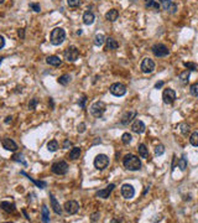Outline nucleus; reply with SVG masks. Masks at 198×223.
Masks as SVG:
<instances>
[{
	"label": "nucleus",
	"mask_w": 198,
	"mask_h": 223,
	"mask_svg": "<svg viewBox=\"0 0 198 223\" xmlns=\"http://www.w3.org/2000/svg\"><path fill=\"white\" fill-rule=\"evenodd\" d=\"M123 164H124V167L130 170V171H138L141 169V161L140 159L136 156V155H133V154H129L124 158L123 160Z\"/></svg>",
	"instance_id": "nucleus-1"
},
{
	"label": "nucleus",
	"mask_w": 198,
	"mask_h": 223,
	"mask_svg": "<svg viewBox=\"0 0 198 223\" xmlns=\"http://www.w3.org/2000/svg\"><path fill=\"white\" fill-rule=\"evenodd\" d=\"M64 39H66V32H64V30H63V29H61V27H56V29H53V30L51 31V35H50V41H51V44H52V45L58 46V45H61V44L64 41Z\"/></svg>",
	"instance_id": "nucleus-2"
},
{
	"label": "nucleus",
	"mask_w": 198,
	"mask_h": 223,
	"mask_svg": "<svg viewBox=\"0 0 198 223\" xmlns=\"http://www.w3.org/2000/svg\"><path fill=\"white\" fill-rule=\"evenodd\" d=\"M105 112V103L99 100V102H95L90 105V114L95 118H101Z\"/></svg>",
	"instance_id": "nucleus-3"
},
{
	"label": "nucleus",
	"mask_w": 198,
	"mask_h": 223,
	"mask_svg": "<svg viewBox=\"0 0 198 223\" xmlns=\"http://www.w3.org/2000/svg\"><path fill=\"white\" fill-rule=\"evenodd\" d=\"M109 165V158L105 154H99L94 159V166L98 170H104Z\"/></svg>",
	"instance_id": "nucleus-4"
},
{
	"label": "nucleus",
	"mask_w": 198,
	"mask_h": 223,
	"mask_svg": "<svg viewBox=\"0 0 198 223\" xmlns=\"http://www.w3.org/2000/svg\"><path fill=\"white\" fill-rule=\"evenodd\" d=\"M51 170L56 175H66L68 171V165L66 161H57L51 166Z\"/></svg>",
	"instance_id": "nucleus-5"
},
{
	"label": "nucleus",
	"mask_w": 198,
	"mask_h": 223,
	"mask_svg": "<svg viewBox=\"0 0 198 223\" xmlns=\"http://www.w3.org/2000/svg\"><path fill=\"white\" fill-rule=\"evenodd\" d=\"M78 57H79V52L76 46H69L64 50V58L68 62H74L78 60Z\"/></svg>",
	"instance_id": "nucleus-6"
},
{
	"label": "nucleus",
	"mask_w": 198,
	"mask_h": 223,
	"mask_svg": "<svg viewBox=\"0 0 198 223\" xmlns=\"http://www.w3.org/2000/svg\"><path fill=\"white\" fill-rule=\"evenodd\" d=\"M109 90H110V93L113 94V95H115V97H123L125 93H126V87L123 84V83H114V84H112L110 86V88H109Z\"/></svg>",
	"instance_id": "nucleus-7"
},
{
	"label": "nucleus",
	"mask_w": 198,
	"mask_h": 223,
	"mask_svg": "<svg viewBox=\"0 0 198 223\" xmlns=\"http://www.w3.org/2000/svg\"><path fill=\"white\" fill-rule=\"evenodd\" d=\"M152 52H154V55L156 56V57H165V56H167L168 55V48L165 46V45H162V44H156V45H154L152 46Z\"/></svg>",
	"instance_id": "nucleus-8"
},
{
	"label": "nucleus",
	"mask_w": 198,
	"mask_h": 223,
	"mask_svg": "<svg viewBox=\"0 0 198 223\" xmlns=\"http://www.w3.org/2000/svg\"><path fill=\"white\" fill-rule=\"evenodd\" d=\"M63 208H64V211H66L68 214H76V213L78 212V209H79V204H78L77 201L71 200V201H67V202L64 203Z\"/></svg>",
	"instance_id": "nucleus-9"
},
{
	"label": "nucleus",
	"mask_w": 198,
	"mask_h": 223,
	"mask_svg": "<svg viewBox=\"0 0 198 223\" xmlns=\"http://www.w3.org/2000/svg\"><path fill=\"white\" fill-rule=\"evenodd\" d=\"M162 99L166 104H172L175 100H176V92L171 88H167L163 90L162 93Z\"/></svg>",
	"instance_id": "nucleus-10"
},
{
	"label": "nucleus",
	"mask_w": 198,
	"mask_h": 223,
	"mask_svg": "<svg viewBox=\"0 0 198 223\" xmlns=\"http://www.w3.org/2000/svg\"><path fill=\"white\" fill-rule=\"evenodd\" d=\"M155 69V62L151 58H144L141 62V71L144 73H151Z\"/></svg>",
	"instance_id": "nucleus-11"
},
{
	"label": "nucleus",
	"mask_w": 198,
	"mask_h": 223,
	"mask_svg": "<svg viewBox=\"0 0 198 223\" xmlns=\"http://www.w3.org/2000/svg\"><path fill=\"white\" fill-rule=\"evenodd\" d=\"M122 195H123L124 198L130 200V198H133L135 196V190H134V187L131 185L125 183V185L122 186Z\"/></svg>",
	"instance_id": "nucleus-12"
},
{
	"label": "nucleus",
	"mask_w": 198,
	"mask_h": 223,
	"mask_svg": "<svg viewBox=\"0 0 198 223\" xmlns=\"http://www.w3.org/2000/svg\"><path fill=\"white\" fill-rule=\"evenodd\" d=\"M2 146L5 149V150H8V151H16L18 150V145H16V143L13 140V139H9V138H5L3 141H2Z\"/></svg>",
	"instance_id": "nucleus-13"
},
{
	"label": "nucleus",
	"mask_w": 198,
	"mask_h": 223,
	"mask_svg": "<svg viewBox=\"0 0 198 223\" xmlns=\"http://www.w3.org/2000/svg\"><path fill=\"white\" fill-rule=\"evenodd\" d=\"M135 117H136V110H128L126 113H124V116L122 117L120 123H122L123 125H128Z\"/></svg>",
	"instance_id": "nucleus-14"
},
{
	"label": "nucleus",
	"mask_w": 198,
	"mask_h": 223,
	"mask_svg": "<svg viewBox=\"0 0 198 223\" xmlns=\"http://www.w3.org/2000/svg\"><path fill=\"white\" fill-rule=\"evenodd\" d=\"M114 187H115V185L114 183H110L108 187H105L104 190H101V191H98L95 195H97V197H99V198H108L109 197V195L112 193V191L114 190Z\"/></svg>",
	"instance_id": "nucleus-15"
},
{
	"label": "nucleus",
	"mask_w": 198,
	"mask_h": 223,
	"mask_svg": "<svg viewBox=\"0 0 198 223\" xmlns=\"http://www.w3.org/2000/svg\"><path fill=\"white\" fill-rule=\"evenodd\" d=\"M131 129H133V132H134V133H136V134H142V133L145 132L146 127H145L144 122H141V120H139V119H138V120H135V122L133 123Z\"/></svg>",
	"instance_id": "nucleus-16"
},
{
	"label": "nucleus",
	"mask_w": 198,
	"mask_h": 223,
	"mask_svg": "<svg viewBox=\"0 0 198 223\" xmlns=\"http://www.w3.org/2000/svg\"><path fill=\"white\" fill-rule=\"evenodd\" d=\"M162 8L171 14H175L177 10V5L175 3H172L171 0H162Z\"/></svg>",
	"instance_id": "nucleus-17"
},
{
	"label": "nucleus",
	"mask_w": 198,
	"mask_h": 223,
	"mask_svg": "<svg viewBox=\"0 0 198 223\" xmlns=\"http://www.w3.org/2000/svg\"><path fill=\"white\" fill-rule=\"evenodd\" d=\"M0 208H2L4 212L6 213H13L15 212V204L9 202V201H3L2 203H0Z\"/></svg>",
	"instance_id": "nucleus-18"
},
{
	"label": "nucleus",
	"mask_w": 198,
	"mask_h": 223,
	"mask_svg": "<svg viewBox=\"0 0 198 223\" xmlns=\"http://www.w3.org/2000/svg\"><path fill=\"white\" fill-rule=\"evenodd\" d=\"M50 198H51V207L53 208V212H55L56 214H61V213H62V207H61L60 203L57 202L56 197H55L52 193H50Z\"/></svg>",
	"instance_id": "nucleus-19"
},
{
	"label": "nucleus",
	"mask_w": 198,
	"mask_h": 223,
	"mask_svg": "<svg viewBox=\"0 0 198 223\" xmlns=\"http://www.w3.org/2000/svg\"><path fill=\"white\" fill-rule=\"evenodd\" d=\"M119 18V11L117 10V9H112V10H109L107 14H105V19L108 20V21H115L117 19Z\"/></svg>",
	"instance_id": "nucleus-20"
},
{
	"label": "nucleus",
	"mask_w": 198,
	"mask_h": 223,
	"mask_svg": "<svg viewBox=\"0 0 198 223\" xmlns=\"http://www.w3.org/2000/svg\"><path fill=\"white\" fill-rule=\"evenodd\" d=\"M94 19L95 18H94V14L92 11H85L83 15V23L85 25H92L94 23Z\"/></svg>",
	"instance_id": "nucleus-21"
},
{
	"label": "nucleus",
	"mask_w": 198,
	"mask_h": 223,
	"mask_svg": "<svg viewBox=\"0 0 198 223\" xmlns=\"http://www.w3.org/2000/svg\"><path fill=\"white\" fill-rule=\"evenodd\" d=\"M105 42H107V50H117L119 47L118 41L115 39H113V37L105 39Z\"/></svg>",
	"instance_id": "nucleus-22"
},
{
	"label": "nucleus",
	"mask_w": 198,
	"mask_h": 223,
	"mask_svg": "<svg viewBox=\"0 0 198 223\" xmlns=\"http://www.w3.org/2000/svg\"><path fill=\"white\" fill-rule=\"evenodd\" d=\"M46 62H47L48 65H51V66H55V67L61 66V63H62V61H61L60 57H57V56H48V57L46 58Z\"/></svg>",
	"instance_id": "nucleus-23"
},
{
	"label": "nucleus",
	"mask_w": 198,
	"mask_h": 223,
	"mask_svg": "<svg viewBox=\"0 0 198 223\" xmlns=\"http://www.w3.org/2000/svg\"><path fill=\"white\" fill-rule=\"evenodd\" d=\"M80 153H82L80 148H72V149H71V151H69L68 158H69L71 160H77V159H79Z\"/></svg>",
	"instance_id": "nucleus-24"
},
{
	"label": "nucleus",
	"mask_w": 198,
	"mask_h": 223,
	"mask_svg": "<svg viewBox=\"0 0 198 223\" xmlns=\"http://www.w3.org/2000/svg\"><path fill=\"white\" fill-rule=\"evenodd\" d=\"M41 218H42V222L47 223L50 222V212H48V208L46 204L42 206V209H41Z\"/></svg>",
	"instance_id": "nucleus-25"
},
{
	"label": "nucleus",
	"mask_w": 198,
	"mask_h": 223,
	"mask_svg": "<svg viewBox=\"0 0 198 223\" xmlns=\"http://www.w3.org/2000/svg\"><path fill=\"white\" fill-rule=\"evenodd\" d=\"M58 148H60V145H58V141H57V140H51V141L47 143V150H48L50 153L57 151Z\"/></svg>",
	"instance_id": "nucleus-26"
},
{
	"label": "nucleus",
	"mask_w": 198,
	"mask_h": 223,
	"mask_svg": "<svg viewBox=\"0 0 198 223\" xmlns=\"http://www.w3.org/2000/svg\"><path fill=\"white\" fill-rule=\"evenodd\" d=\"M189 76H191V72L187 69V71L181 72V73H179V76H178V78H179V81H181V83H182V84H186V83L188 82Z\"/></svg>",
	"instance_id": "nucleus-27"
},
{
	"label": "nucleus",
	"mask_w": 198,
	"mask_h": 223,
	"mask_svg": "<svg viewBox=\"0 0 198 223\" xmlns=\"http://www.w3.org/2000/svg\"><path fill=\"white\" fill-rule=\"evenodd\" d=\"M21 175H24V176H26V177H27V179H29L30 181H32V182H34V183H35L36 186H39L40 188H45V187L47 186V183H46V182H43V181H36V180H34L32 177H30V176H29L27 174H25L24 171H21Z\"/></svg>",
	"instance_id": "nucleus-28"
},
{
	"label": "nucleus",
	"mask_w": 198,
	"mask_h": 223,
	"mask_svg": "<svg viewBox=\"0 0 198 223\" xmlns=\"http://www.w3.org/2000/svg\"><path fill=\"white\" fill-rule=\"evenodd\" d=\"M138 150H139V155H140L141 158H147V156H149V149L146 148L145 144H140L139 148H138Z\"/></svg>",
	"instance_id": "nucleus-29"
},
{
	"label": "nucleus",
	"mask_w": 198,
	"mask_h": 223,
	"mask_svg": "<svg viewBox=\"0 0 198 223\" xmlns=\"http://www.w3.org/2000/svg\"><path fill=\"white\" fill-rule=\"evenodd\" d=\"M105 42V36L103 34H97L95 37H94V44L97 46H102L103 44Z\"/></svg>",
	"instance_id": "nucleus-30"
},
{
	"label": "nucleus",
	"mask_w": 198,
	"mask_h": 223,
	"mask_svg": "<svg viewBox=\"0 0 198 223\" xmlns=\"http://www.w3.org/2000/svg\"><path fill=\"white\" fill-rule=\"evenodd\" d=\"M57 82H58L60 84H62V86H67V84L71 82V76H69V74H62V76L57 79Z\"/></svg>",
	"instance_id": "nucleus-31"
},
{
	"label": "nucleus",
	"mask_w": 198,
	"mask_h": 223,
	"mask_svg": "<svg viewBox=\"0 0 198 223\" xmlns=\"http://www.w3.org/2000/svg\"><path fill=\"white\" fill-rule=\"evenodd\" d=\"M145 5H146V8H151L154 10H159V8H160V4L157 0H147Z\"/></svg>",
	"instance_id": "nucleus-32"
},
{
	"label": "nucleus",
	"mask_w": 198,
	"mask_h": 223,
	"mask_svg": "<svg viewBox=\"0 0 198 223\" xmlns=\"http://www.w3.org/2000/svg\"><path fill=\"white\" fill-rule=\"evenodd\" d=\"M189 93L194 97H198V82L193 83L191 87H189Z\"/></svg>",
	"instance_id": "nucleus-33"
},
{
	"label": "nucleus",
	"mask_w": 198,
	"mask_h": 223,
	"mask_svg": "<svg viewBox=\"0 0 198 223\" xmlns=\"http://www.w3.org/2000/svg\"><path fill=\"white\" fill-rule=\"evenodd\" d=\"M131 135L129 134V133H124L123 134V137H122V141H123V144H125V145H128V144H130L131 143Z\"/></svg>",
	"instance_id": "nucleus-34"
},
{
	"label": "nucleus",
	"mask_w": 198,
	"mask_h": 223,
	"mask_svg": "<svg viewBox=\"0 0 198 223\" xmlns=\"http://www.w3.org/2000/svg\"><path fill=\"white\" fill-rule=\"evenodd\" d=\"M189 143L193 146H198V133H193L189 138Z\"/></svg>",
	"instance_id": "nucleus-35"
},
{
	"label": "nucleus",
	"mask_w": 198,
	"mask_h": 223,
	"mask_svg": "<svg viewBox=\"0 0 198 223\" xmlns=\"http://www.w3.org/2000/svg\"><path fill=\"white\" fill-rule=\"evenodd\" d=\"M178 169H179L181 171H184V170L187 169V161H186L184 158H181V159L178 160Z\"/></svg>",
	"instance_id": "nucleus-36"
},
{
	"label": "nucleus",
	"mask_w": 198,
	"mask_h": 223,
	"mask_svg": "<svg viewBox=\"0 0 198 223\" xmlns=\"http://www.w3.org/2000/svg\"><path fill=\"white\" fill-rule=\"evenodd\" d=\"M179 129H181V133H182L183 135H186V134H188V132H189V125L186 124V123H181V124H179Z\"/></svg>",
	"instance_id": "nucleus-37"
},
{
	"label": "nucleus",
	"mask_w": 198,
	"mask_h": 223,
	"mask_svg": "<svg viewBox=\"0 0 198 223\" xmlns=\"http://www.w3.org/2000/svg\"><path fill=\"white\" fill-rule=\"evenodd\" d=\"M163 153H165V146H163L162 144L156 145V148H155V154H156L157 156H160V155H162Z\"/></svg>",
	"instance_id": "nucleus-38"
},
{
	"label": "nucleus",
	"mask_w": 198,
	"mask_h": 223,
	"mask_svg": "<svg viewBox=\"0 0 198 223\" xmlns=\"http://www.w3.org/2000/svg\"><path fill=\"white\" fill-rule=\"evenodd\" d=\"M183 65H184V67L188 68L189 71H197V68H198L197 65H196V63H192V62H184Z\"/></svg>",
	"instance_id": "nucleus-39"
},
{
	"label": "nucleus",
	"mask_w": 198,
	"mask_h": 223,
	"mask_svg": "<svg viewBox=\"0 0 198 223\" xmlns=\"http://www.w3.org/2000/svg\"><path fill=\"white\" fill-rule=\"evenodd\" d=\"M30 8H31L35 13H40V11H41V6H40V4H37V3H31V4H30Z\"/></svg>",
	"instance_id": "nucleus-40"
},
{
	"label": "nucleus",
	"mask_w": 198,
	"mask_h": 223,
	"mask_svg": "<svg viewBox=\"0 0 198 223\" xmlns=\"http://www.w3.org/2000/svg\"><path fill=\"white\" fill-rule=\"evenodd\" d=\"M67 4L69 6H72V8H76V6H78L80 4V0H67Z\"/></svg>",
	"instance_id": "nucleus-41"
},
{
	"label": "nucleus",
	"mask_w": 198,
	"mask_h": 223,
	"mask_svg": "<svg viewBox=\"0 0 198 223\" xmlns=\"http://www.w3.org/2000/svg\"><path fill=\"white\" fill-rule=\"evenodd\" d=\"M20 158H21V155H14V156H13V159H14L15 161H20L24 166H26V161H24V160H23V159H20Z\"/></svg>",
	"instance_id": "nucleus-42"
},
{
	"label": "nucleus",
	"mask_w": 198,
	"mask_h": 223,
	"mask_svg": "<svg viewBox=\"0 0 198 223\" xmlns=\"http://www.w3.org/2000/svg\"><path fill=\"white\" fill-rule=\"evenodd\" d=\"M69 148H72V143H71L68 139H66V140L63 141V149H69Z\"/></svg>",
	"instance_id": "nucleus-43"
},
{
	"label": "nucleus",
	"mask_w": 198,
	"mask_h": 223,
	"mask_svg": "<svg viewBox=\"0 0 198 223\" xmlns=\"http://www.w3.org/2000/svg\"><path fill=\"white\" fill-rule=\"evenodd\" d=\"M36 104H37V100H36V99H32V100L29 103V108H30V109H35Z\"/></svg>",
	"instance_id": "nucleus-44"
},
{
	"label": "nucleus",
	"mask_w": 198,
	"mask_h": 223,
	"mask_svg": "<svg viewBox=\"0 0 198 223\" xmlns=\"http://www.w3.org/2000/svg\"><path fill=\"white\" fill-rule=\"evenodd\" d=\"M77 130H78L79 133H83V132L85 130V124H84V123H80V124L78 125V129H77Z\"/></svg>",
	"instance_id": "nucleus-45"
},
{
	"label": "nucleus",
	"mask_w": 198,
	"mask_h": 223,
	"mask_svg": "<svg viewBox=\"0 0 198 223\" xmlns=\"http://www.w3.org/2000/svg\"><path fill=\"white\" fill-rule=\"evenodd\" d=\"M85 100H87V98H85V97H82V98L78 100V104H79L82 108H84V103H85Z\"/></svg>",
	"instance_id": "nucleus-46"
},
{
	"label": "nucleus",
	"mask_w": 198,
	"mask_h": 223,
	"mask_svg": "<svg viewBox=\"0 0 198 223\" xmlns=\"http://www.w3.org/2000/svg\"><path fill=\"white\" fill-rule=\"evenodd\" d=\"M4 46H5V39H4V36L0 35V50H2Z\"/></svg>",
	"instance_id": "nucleus-47"
},
{
	"label": "nucleus",
	"mask_w": 198,
	"mask_h": 223,
	"mask_svg": "<svg viewBox=\"0 0 198 223\" xmlns=\"http://www.w3.org/2000/svg\"><path fill=\"white\" fill-rule=\"evenodd\" d=\"M162 86H163V82H157V83L155 84V88H156V89H159V88H161Z\"/></svg>",
	"instance_id": "nucleus-48"
},
{
	"label": "nucleus",
	"mask_w": 198,
	"mask_h": 223,
	"mask_svg": "<svg viewBox=\"0 0 198 223\" xmlns=\"http://www.w3.org/2000/svg\"><path fill=\"white\" fill-rule=\"evenodd\" d=\"M18 34H19V36H20L21 39H24V30H23V29H21V30H19V31H18Z\"/></svg>",
	"instance_id": "nucleus-49"
},
{
	"label": "nucleus",
	"mask_w": 198,
	"mask_h": 223,
	"mask_svg": "<svg viewBox=\"0 0 198 223\" xmlns=\"http://www.w3.org/2000/svg\"><path fill=\"white\" fill-rule=\"evenodd\" d=\"M97 217H99V213H95V214H93V216H92V221H93V222H94V221H97V219H98Z\"/></svg>",
	"instance_id": "nucleus-50"
},
{
	"label": "nucleus",
	"mask_w": 198,
	"mask_h": 223,
	"mask_svg": "<svg viewBox=\"0 0 198 223\" xmlns=\"http://www.w3.org/2000/svg\"><path fill=\"white\" fill-rule=\"evenodd\" d=\"M9 122H11V117H8V118L5 119V123H9Z\"/></svg>",
	"instance_id": "nucleus-51"
},
{
	"label": "nucleus",
	"mask_w": 198,
	"mask_h": 223,
	"mask_svg": "<svg viewBox=\"0 0 198 223\" xmlns=\"http://www.w3.org/2000/svg\"><path fill=\"white\" fill-rule=\"evenodd\" d=\"M4 60V57H0V63H2V61Z\"/></svg>",
	"instance_id": "nucleus-52"
},
{
	"label": "nucleus",
	"mask_w": 198,
	"mask_h": 223,
	"mask_svg": "<svg viewBox=\"0 0 198 223\" xmlns=\"http://www.w3.org/2000/svg\"><path fill=\"white\" fill-rule=\"evenodd\" d=\"M4 3V0H0V4H3Z\"/></svg>",
	"instance_id": "nucleus-53"
},
{
	"label": "nucleus",
	"mask_w": 198,
	"mask_h": 223,
	"mask_svg": "<svg viewBox=\"0 0 198 223\" xmlns=\"http://www.w3.org/2000/svg\"><path fill=\"white\" fill-rule=\"evenodd\" d=\"M145 2H147V0H145Z\"/></svg>",
	"instance_id": "nucleus-54"
}]
</instances>
